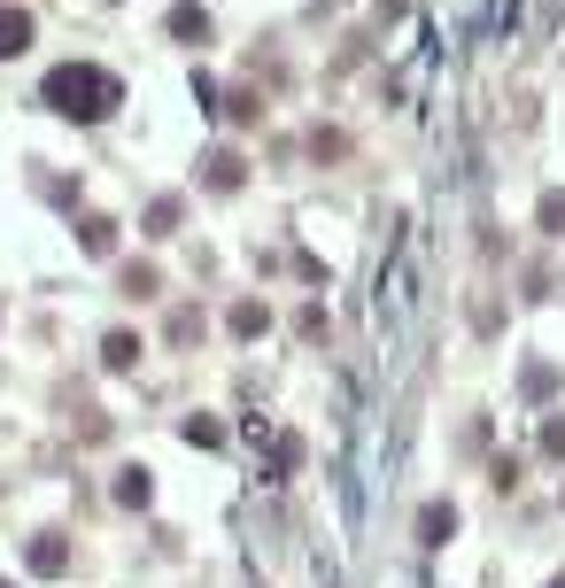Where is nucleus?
Masks as SVG:
<instances>
[{"label":"nucleus","instance_id":"39448f33","mask_svg":"<svg viewBox=\"0 0 565 588\" xmlns=\"http://www.w3.org/2000/svg\"><path fill=\"white\" fill-rule=\"evenodd\" d=\"M171 39H194V47H201V39H209V8L179 0V8H171Z\"/></svg>","mask_w":565,"mask_h":588},{"label":"nucleus","instance_id":"6e6552de","mask_svg":"<svg viewBox=\"0 0 565 588\" xmlns=\"http://www.w3.org/2000/svg\"><path fill=\"white\" fill-rule=\"evenodd\" d=\"M148 496H156V488H148V472H140V464H132V472H117V503H125V511H148Z\"/></svg>","mask_w":565,"mask_h":588},{"label":"nucleus","instance_id":"dca6fc26","mask_svg":"<svg viewBox=\"0 0 565 588\" xmlns=\"http://www.w3.org/2000/svg\"><path fill=\"white\" fill-rule=\"evenodd\" d=\"M551 588H565V581H551Z\"/></svg>","mask_w":565,"mask_h":588},{"label":"nucleus","instance_id":"2eb2a0df","mask_svg":"<svg viewBox=\"0 0 565 588\" xmlns=\"http://www.w3.org/2000/svg\"><path fill=\"white\" fill-rule=\"evenodd\" d=\"M0 588H16V581H0Z\"/></svg>","mask_w":565,"mask_h":588},{"label":"nucleus","instance_id":"7ed1b4c3","mask_svg":"<svg viewBox=\"0 0 565 588\" xmlns=\"http://www.w3.org/2000/svg\"><path fill=\"white\" fill-rule=\"evenodd\" d=\"M201 178H209V194H232V186H240V178H248V163H240V155H232V147H217V155H209V163H201Z\"/></svg>","mask_w":565,"mask_h":588},{"label":"nucleus","instance_id":"9d476101","mask_svg":"<svg viewBox=\"0 0 565 588\" xmlns=\"http://www.w3.org/2000/svg\"><path fill=\"white\" fill-rule=\"evenodd\" d=\"M449 527H457V511H449V503H426V519H418V535H426V542H442Z\"/></svg>","mask_w":565,"mask_h":588},{"label":"nucleus","instance_id":"1a4fd4ad","mask_svg":"<svg viewBox=\"0 0 565 588\" xmlns=\"http://www.w3.org/2000/svg\"><path fill=\"white\" fill-rule=\"evenodd\" d=\"M264 325H271V310H264V302H232V333H240V341H256Z\"/></svg>","mask_w":565,"mask_h":588},{"label":"nucleus","instance_id":"9b49d317","mask_svg":"<svg viewBox=\"0 0 565 588\" xmlns=\"http://www.w3.org/2000/svg\"><path fill=\"white\" fill-rule=\"evenodd\" d=\"M519 388H527V395H551V388H558V372H551V364H527V380H519Z\"/></svg>","mask_w":565,"mask_h":588},{"label":"nucleus","instance_id":"4468645a","mask_svg":"<svg viewBox=\"0 0 565 588\" xmlns=\"http://www.w3.org/2000/svg\"><path fill=\"white\" fill-rule=\"evenodd\" d=\"M543 233H565V194H543Z\"/></svg>","mask_w":565,"mask_h":588},{"label":"nucleus","instance_id":"f257e3e1","mask_svg":"<svg viewBox=\"0 0 565 588\" xmlns=\"http://www.w3.org/2000/svg\"><path fill=\"white\" fill-rule=\"evenodd\" d=\"M39 101H47L54 117H70V125H101V117L125 109V78L101 70V62H62V70H47Z\"/></svg>","mask_w":565,"mask_h":588},{"label":"nucleus","instance_id":"423d86ee","mask_svg":"<svg viewBox=\"0 0 565 588\" xmlns=\"http://www.w3.org/2000/svg\"><path fill=\"white\" fill-rule=\"evenodd\" d=\"M101 364H109V372H132V364H140V333H109V341H101Z\"/></svg>","mask_w":565,"mask_h":588},{"label":"nucleus","instance_id":"20e7f679","mask_svg":"<svg viewBox=\"0 0 565 588\" xmlns=\"http://www.w3.org/2000/svg\"><path fill=\"white\" fill-rule=\"evenodd\" d=\"M62 566H70V550H62V535H39V542H31V574H39V581H54Z\"/></svg>","mask_w":565,"mask_h":588},{"label":"nucleus","instance_id":"ddd939ff","mask_svg":"<svg viewBox=\"0 0 565 588\" xmlns=\"http://www.w3.org/2000/svg\"><path fill=\"white\" fill-rule=\"evenodd\" d=\"M125 294H156V264H132V272H125Z\"/></svg>","mask_w":565,"mask_h":588},{"label":"nucleus","instance_id":"0eeeda50","mask_svg":"<svg viewBox=\"0 0 565 588\" xmlns=\"http://www.w3.org/2000/svg\"><path fill=\"white\" fill-rule=\"evenodd\" d=\"M78 248H86V256H109V248H117V225H109V217H86V225H78Z\"/></svg>","mask_w":565,"mask_h":588},{"label":"nucleus","instance_id":"f03ea898","mask_svg":"<svg viewBox=\"0 0 565 588\" xmlns=\"http://www.w3.org/2000/svg\"><path fill=\"white\" fill-rule=\"evenodd\" d=\"M23 47H31V8H8L0 0V62H16Z\"/></svg>","mask_w":565,"mask_h":588},{"label":"nucleus","instance_id":"f8f14e48","mask_svg":"<svg viewBox=\"0 0 565 588\" xmlns=\"http://www.w3.org/2000/svg\"><path fill=\"white\" fill-rule=\"evenodd\" d=\"M187 441H194V449H217L225 434H217V419H187Z\"/></svg>","mask_w":565,"mask_h":588}]
</instances>
